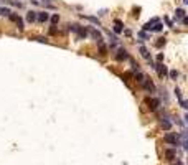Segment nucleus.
<instances>
[{
    "label": "nucleus",
    "mask_w": 188,
    "mask_h": 165,
    "mask_svg": "<svg viewBox=\"0 0 188 165\" xmlns=\"http://www.w3.org/2000/svg\"><path fill=\"white\" fill-rule=\"evenodd\" d=\"M142 87H144L147 93H150V94L157 93V87H155V84H154V81H152L150 78H145V81H144V84H142Z\"/></svg>",
    "instance_id": "39448f33"
},
{
    "label": "nucleus",
    "mask_w": 188,
    "mask_h": 165,
    "mask_svg": "<svg viewBox=\"0 0 188 165\" xmlns=\"http://www.w3.org/2000/svg\"><path fill=\"white\" fill-rule=\"evenodd\" d=\"M88 31H89V35H91V36H92L96 41H104L102 33H101L99 30H96V28H92V27H88Z\"/></svg>",
    "instance_id": "0eeeda50"
},
{
    "label": "nucleus",
    "mask_w": 188,
    "mask_h": 165,
    "mask_svg": "<svg viewBox=\"0 0 188 165\" xmlns=\"http://www.w3.org/2000/svg\"><path fill=\"white\" fill-rule=\"evenodd\" d=\"M172 163H173V165H183L182 162H180V160H173V162H172Z\"/></svg>",
    "instance_id": "2f4dec72"
},
{
    "label": "nucleus",
    "mask_w": 188,
    "mask_h": 165,
    "mask_svg": "<svg viewBox=\"0 0 188 165\" xmlns=\"http://www.w3.org/2000/svg\"><path fill=\"white\" fill-rule=\"evenodd\" d=\"M140 55L144 56L145 59H147V61H152V58H150V53H149V50L145 46H140Z\"/></svg>",
    "instance_id": "2eb2a0df"
},
{
    "label": "nucleus",
    "mask_w": 188,
    "mask_h": 165,
    "mask_svg": "<svg viewBox=\"0 0 188 165\" xmlns=\"http://www.w3.org/2000/svg\"><path fill=\"white\" fill-rule=\"evenodd\" d=\"M147 38H149V35H147V33H145V31H144V30H142V31H139V40H140V41H144V40H147Z\"/></svg>",
    "instance_id": "4be33fe9"
},
{
    "label": "nucleus",
    "mask_w": 188,
    "mask_h": 165,
    "mask_svg": "<svg viewBox=\"0 0 188 165\" xmlns=\"http://www.w3.org/2000/svg\"><path fill=\"white\" fill-rule=\"evenodd\" d=\"M114 31H116V33H122L124 31V23L120 22V20H114Z\"/></svg>",
    "instance_id": "9b49d317"
},
{
    "label": "nucleus",
    "mask_w": 188,
    "mask_h": 165,
    "mask_svg": "<svg viewBox=\"0 0 188 165\" xmlns=\"http://www.w3.org/2000/svg\"><path fill=\"white\" fill-rule=\"evenodd\" d=\"M26 20H28L30 23H35V22H38V13H35L33 10L26 12Z\"/></svg>",
    "instance_id": "f8f14e48"
},
{
    "label": "nucleus",
    "mask_w": 188,
    "mask_h": 165,
    "mask_svg": "<svg viewBox=\"0 0 188 165\" xmlns=\"http://www.w3.org/2000/svg\"><path fill=\"white\" fill-rule=\"evenodd\" d=\"M145 78H147V76H144V74H142V73H135V81H137L139 84H140V86H142V84H144V81H145Z\"/></svg>",
    "instance_id": "dca6fc26"
},
{
    "label": "nucleus",
    "mask_w": 188,
    "mask_h": 165,
    "mask_svg": "<svg viewBox=\"0 0 188 165\" xmlns=\"http://www.w3.org/2000/svg\"><path fill=\"white\" fill-rule=\"evenodd\" d=\"M31 40H36V41H40V43H48V38H45V36H33Z\"/></svg>",
    "instance_id": "393cba45"
},
{
    "label": "nucleus",
    "mask_w": 188,
    "mask_h": 165,
    "mask_svg": "<svg viewBox=\"0 0 188 165\" xmlns=\"http://www.w3.org/2000/svg\"><path fill=\"white\" fill-rule=\"evenodd\" d=\"M183 25H188V17H185V18H183Z\"/></svg>",
    "instance_id": "72a5a7b5"
},
{
    "label": "nucleus",
    "mask_w": 188,
    "mask_h": 165,
    "mask_svg": "<svg viewBox=\"0 0 188 165\" xmlns=\"http://www.w3.org/2000/svg\"><path fill=\"white\" fill-rule=\"evenodd\" d=\"M8 20H10V22H15L17 25H18V30L23 31L25 23H23V20H22V17H20V15H17V13H10V15H8Z\"/></svg>",
    "instance_id": "423d86ee"
},
{
    "label": "nucleus",
    "mask_w": 188,
    "mask_h": 165,
    "mask_svg": "<svg viewBox=\"0 0 188 165\" xmlns=\"http://www.w3.org/2000/svg\"><path fill=\"white\" fill-rule=\"evenodd\" d=\"M124 33L127 35V36H130V35H132V31H130V30H124Z\"/></svg>",
    "instance_id": "473e14b6"
},
{
    "label": "nucleus",
    "mask_w": 188,
    "mask_h": 165,
    "mask_svg": "<svg viewBox=\"0 0 188 165\" xmlns=\"http://www.w3.org/2000/svg\"><path fill=\"white\" fill-rule=\"evenodd\" d=\"M144 103L149 106V109H150V111H157L160 107V101L157 99V97H152V96H147L144 99Z\"/></svg>",
    "instance_id": "7ed1b4c3"
},
{
    "label": "nucleus",
    "mask_w": 188,
    "mask_h": 165,
    "mask_svg": "<svg viewBox=\"0 0 188 165\" xmlns=\"http://www.w3.org/2000/svg\"><path fill=\"white\" fill-rule=\"evenodd\" d=\"M165 23H167V27H172L173 23H172V20L168 18V17H165Z\"/></svg>",
    "instance_id": "c756f323"
},
{
    "label": "nucleus",
    "mask_w": 188,
    "mask_h": 165,
    "mask_svg": "<svg viewBox=\"0 0 188 165\" xmlns=\"http://www.w3.org/2000/svg\"><path fill=\"white\" fill-rule=\"evenodd\" d=\"M175 96L178 97V101H180V99H183V97H182V91H180V87H175Z\"/></svg>",
    "instance_id": "cd10ccee"
},
{
    "label": "nucleus",
    "mask_w": 188,
    "mask_h": 165,
    "mask_svg": "<svg viewBox=\"0 0 188 165\" xmlns=\"http://www.w3.org/2000/svg\"><path fill=\"white\" fill-rule=\"evenodd\" d=\"M163 139H165V142L170 144V145H178L180 144V135L175 134V132H167Z\"/></svg>",
    "instance_id": "f03ea898"
},
{
    "label": "nucleus",
    "mask_w": 188,
    "mask_h": 165,
    "mask_svg": "<svg viewBox=\"0 0 188 165\" xmlns=\"http://www.w3.org/2000/svg\"><path fill=\"white\" fill-rule=\"evenodd\" d=\"M157 59H158V61H162V59H163V53H158V55H157Z\"/></svg>",
    "instance_id": "7c9ffc66"
},
{
    "label": "nucleus",
    "mask_w": 188,
    "mask_h": 165,
    "mask_svg": "<svg viewBox=\"0 0 188 165\" xmlns=\"http://www.w3.org/2000/svg\"><path fill=\"white\" fill-rule=\"evenodd\" d=\"M83 17H84V18H88L89 22H92V23H96V25H99V20H97L96 17H86V15H83Z\"/></svg>",
    "instance_id": "a878e982"
},
{
    "label": "nucleus",
    "mask_w": 188,
    "mask_h": 165,
    "mask_svg": "<svg viewBox=\"0 0 188 165\" xmlns=\"http://www.w3.org/2000/svg\"><path fill=\"white\" fill-rule=\"evenodd\" d=\"M160 127H162L163 131H167V132L172 129V122L168 121V117H162V119H160Z\"/></svg>",
    "instance_id": "6e6552de"
},
{
    "label": "nucleus",
    "mask_w": 188,
    "mask_h": 165,
    "mask_svg": "<svg viewBox=\"0 0 188 165\" xmlns=\"http://www.w3.org/2000/svg\"><path fill=\"white\" fill-rule=\"evenodd\" d=\"M12 13V10L8 7H0V17H8Z\"/></svg>",
    "instance_id": "f3484780"
},
{
    "label": "nucleus",
    "mask_w": 188,
    "mask_h": 165,
    "mask_svg": "<svg viewBox=\"0 0 188 165\" xmlns=\"http://www.w3.org/2000/svg\"><path fill=\"white\" fill-rule=\"evenodd\" d=\"M150 66L155 69L157 73H158V76H162V78H165V76H168V68H167L165 65H162V63H154V61H150Z\"/></svg>",
    "instance_id": "f257e3e1"
},
{
    "label": "nucleus",
    "mask_w": 188,
    "mask_h": 165,
    "mask_svg": "<svg viewBox=\"0 0 188 165\" xmlns=\"http://www.w3.org/2000/svg\"><path fill=\"white\" fill-rule=\"evenodd\" d=\"M50 23H51V25H58V23H60V15H58V13L51 15L50 17Z\"/></svg>",
    "instance_id": "6ab92c4d"
},
{
    "label": "nucleus",
    "mask_w": 188,
    "mask_h": 165,
    "mask_svg": "<svg viewBox=\"0 0 188 165\" xmlns=\"http://www.w3.org/2000/svg\"><path fill=\"white\" fill-rule=\"evenodd\" d=\"M185 119H186V124H188V114H186V116H185Z\"/></svg>",
    "instance_id": "f704fd0d"
},
{
    "label": "nucleus",
    "mask_w": 188,
    "mask_h": 165,
    "mask_svg": "<svg viewBox=\"0 0 188 165\" xmlns=\"http://www.w3.org/2000/svg\"><path fill=\"white\" fill-rule=\"evenodd\" d=\"M183 2H185V3H188V0H183Z\"/></svg>",
    "instance_id": "c9c22d12"
},
{
    "label": "nucleus",
    "mask_w": 188,
    "mask_h": 165,
    "mask_svg": "<svg viewBox=\"0 0 188 165\" xmlns=\"http://www.w3.org/2000/svg\"><path fill=\"white\" fill-rule=\"evenodd\" d=\"M175 17H177V20H180V18H185V10H183V8H177L175 10Z\"/></svg>",
    "instance_id": "a211bd4d"
},
{
    "label": "nucleus",
    "mask_w": 188,
    "mask_h": 165,
    "mask_svg": "<svg viewBox=\"0 0 188 165\" xmlns=\"http://www.w3.org/2000/svg\"><path fill=\"white\" fill-rule=\"evenodd\" d=\"M114 59L116 61H125V59H129V53H127V50L125 48H117V51L114 53Z\"/></svg>",
    "instance_id": "20e7f679"
},
{
    "label": "nucleus",
    "mask_w": 188,
    "mask_h": 165,
    "mask_svg": "<svg viewBox=\"0 0 188 165\" xmlns=\"http://www.w3.org/2000/svg\"><path fill=\"white\" fill-rule=\"evenodd\" d=\"M97 48H99L101 56H107V48H106V45H104V41H97Z\"/></svg>",
    "instance_id": "4468645a"
},
{
    "label": "nucleus",
    "mask_w": 188,
    "mask_h": 165,
    "mask_svg": "<svg viewBox=\"0 0 188 165\" xmlns=\"http://www.w3.org/2000/svg\"><path fill=\"white\" fill-rule=\"evenodd\" d=\"M165 43H167L165 38H158V40L155 41V46H157V48H163V46H165Z\"/></svg>",
    "instance_id": "aec40b11"
},
{
    "label": "nucleus",
    "mask_w": 188,
    "mask_h": 165,
    "mask_svg": "<svg viewBox=\"0 0 188 165\" xmlns=\"http://www.w3.org/2000/svg\"><path fill=\"white\" fill-rule=\"evenodd\" d=\"M88 27H79V30H78V36L81 38V40H84L86 36H88Z\"/></svg>",
    "instance_id": "ddd939ff"
},
{
    "label": "nucleus",
    "mask_w": 188,
    "mask_h": 165,
    "mask_svg": "<svg viewBox=\"0 0 188 165\" xmlns=\"http://www.w3.org/2000/svg\"><path fill=\"white\" fill-rule=\"evenodd\" d=\"M79 27H81V25H78V23H73V25H69V31H73V33H78Z\"/></svg>",
    "instance_id": "412c9836"
},
{
    "label": "nucleus",
    "mask_w": 188,
    "mask_h": 165,
    "mask_svg": "<svg viewBox=\"0 0 188 165\" xmlns=\"http://www.w3.org/2000/svg\"><path fill=\"white\" fill-rule=\"evenodd\" d=\"M168 76H170V78L173 79V81H175V79L178 78V71H177V69H172V71L168 73Z\"/></svg>",
    "instance_id": "5701e85b"
},
{
    "label": "nucleus",
    "mask_w": 188,
    "mask_h": 165,
    "mask_svg": "<svg viewBox=\"0 0 188 165\" xmlns=\"http://www.w3.org/2000/svg\"><path fill=\"white\" fill-rule=\"evenodd\" d=\"M162 30H163V25H162V23H158V22H157L155 25H154V31H157V33H160Z\"/></svg>",
    "instance_id": "b1692460"
},
{
    "label": "nucleus",
    "mask_w": 188,
    "mask_h": 165,
    "mask_svg": "<svg viewBox=\"0 0 188 165\" xmlns=\"http://www.w3.org/2000/svg\"><path fill=\"white\" fill-rule=\"evenodd\" d=\"M165 159L168 160V162H173V160L177 159V152H175V149H167V150H165Z\"/></svg>",
    "instance_id": "1a4fd4ad"
},
{
    "label": "nucleus",
    "mask_w": 188,
    "mask_h": 165,
    "mask_svg": "<svg viewBox=\"0 0 188 165\" xmlns=\"http://www.w3.org/2000/svg\"><path fill=\"white\" fill-rule=\"evenodd\" d=\"M55 27H56V25H51V27H50V31H48L50 35H56V33H58V30H56Z\"/></svg>",
    "instance_id": "c85d7f7f"
},
{
    "label": "nucleus",
    "mask_w": 188,
    "mask_h": 165,
    "mask_svg": "<svg viewBox=\"0 0 188 165\" xmlns=\"http://www.w3.org/2000/svg\"><path fill=\"white\" fill-rule=\"evenodd\" d=\"M180 106L183 109H188V99H180Z\"/></svg>",
    "instance_id": "bb28decb"
},
{
    "label": "nucleus",
    "mask_w": 188,
    "mask_h": 165,
    "mask_svg": "<svg viewBox=\"0 0 188 165\" xmlns=\"http://www.w3.org/2000/svg\"><path fill=\"white\" fill-rule=\"evenodd\" d=\"M50 13H48V12H38V22H40V23H46L48 22V20H50Z\"/></svg>",
    "instance_id": "9d476101"
}]
</instances>
